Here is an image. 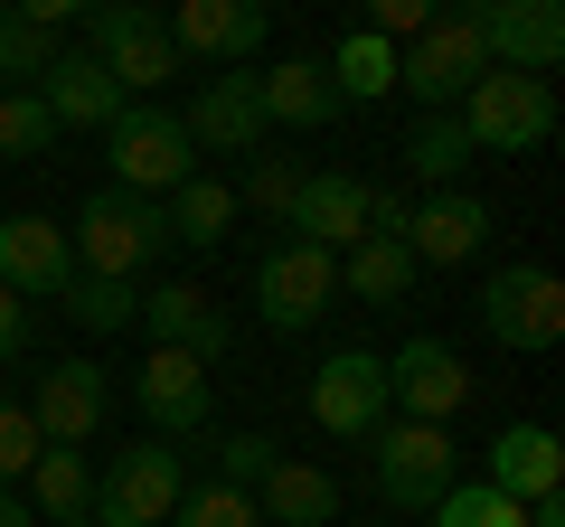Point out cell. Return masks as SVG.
Masks as SVG:
<instances>
[{
  "label": "cell",
  "mask_w": 565,
  "mask_h": 527,
  "mask_svg": "<svg viewBox=\"0 0 565 527\" xmlns=\"http://www.w3.org/2000/svg\"><path fill=\"white\" fill-rule=\"evenodd\" d=\"M66 245H76V273H95V283H141V273L161 264V245H170L161 198L95 189V198L76 207V226H66Z\"/></svg>",
  "instance_id": "1"
},
{
  "label": "cell",
  "mask_w": 565,
  "mask_h": 527,
  "mask_svg": "<svg viewBox=\"0 0 565 527\" xmlns=\"http://www.w3.org/2000/svg\"><path fill=\"white\" fill-rule=\"evenodd\" d=\"M452 114H462L471 161H481V151H537L546 132H556V76H509V66H490Z\"/></svg>",
  "instance_id": "2"
},
{
  "label": "cell",
  "mask_w": 565,
  "mask_h": 527,
  "mask_svg": "<svg viewBox=\"0 0 565 527\" xmlns=\"http://www.w3.org/2000/svg\"><path fill=\"white\" fill-rule=\"evenodd\" d=\"M180 490H189L180 443H132V452H114V462L95 471V508H85V527H170Z\"/></svg>",
  "instance_id": "3"
},
{
  "label": "cell",
  "mask_w": 565,
  "mask_h": 527,
  "mask_svg": "<svg viewBox=\"0 0 565 527\" xmlns=\"http://www.w3.org/2000/svg\"><path fill=\"white\" fill-rule=\"evenodd\" d=\"M104 161H114V189H132V198H170L180 180H199V151H189L180 114H161V104H122L104 132Z\"/></svg>",
  "instance_id": "4"
},
{
  "label": "cell",
  "mask_w": 565,
  "mask_h": 527,
  "mask_svg": "<svg viewBox=\"0 0 565 527\" xmlns=\"http://www.w3.org/2000/svg\"><path fill=\"white\" fill-rule=\"evenodd\" d=\"M76 20H85V57H95L104 76L122 85V95H151V85H170V76L189 66L151 10H122V0H104V10H76Z\"/></svg>",
  "instance_id": "5"
},
{
  "label": "cell",
  "mask_w": 565,
  "mask_h": 527,
  "mask_svg": "<svg viewBox=\"0 0 565 527\" xmlns=\"http://www.w3.org/2000/svg\"><path fill=\"white\" fill-rule=\"evenodd\" d=\"M481 330H490L500 348H519V358H527V348H556V340H565V283L546 273V264L509 255L500 273L481 283Z\"/></svg>",
  "instance_id": "6"
},
{
  "label": "cell",
  "mask_w": 565,
  "mask_h": 527,
  "mask_svg": "<svg viewBox=\"0 0 565 527\" xmlns=\"http://www.w3.org/2000/svg\"><path fill=\"white\" fill-rule=\"evenodd\" d=\"M330 302H340V255H321V245L282 236L274 255L255 264V311H264V330H282V340H302Z\"/></svg>",
  "instance_id": "7"
},
{
  "label": "cell",
  "mask_w": 565,
  "mask_h": 527,
  "mask_svg": "<svg viewBox=\"0 0 565 527\" xmlns=\"http://www.w3.org/2000/svg\"><path fill=\"white\" fill-rule=\"evenodd\" d=\"M367 452H377V499L405 508V518H424L452 490V433L444 424H377Z\"/></svg>",
  "instance_id": "8"
},
{
  "label": "cell",
  "mask_w": 565,
  "mask_h": 527,
  "mask_svg": "<svg viewBox=\"0 0 565 527\" xmlns=\"http://www.w3.org/2000/svg\"><path fill=\"white\" fill-rule=\"evenodd\" d=\"M481 76H490V57H481V29H471L462 10H452V20H434V29L396 57V85L424 104V114H452Z\"/></svg>",
  "instance_id": "9"
},
{
  "label": "cell",
  "mask_w": 565,
  "mask_h": 527,
  "mask_svg": "<svg viewBox=\"0 0 565 527\" xmlns=\"http://www.w3.org/2000/svg\"><path fill=\"white\" fill-rule=\"evenodd\" d=\"M462 20L481 29L490 66H509V76H556V57H565V10L556 0H481Z\"/></svg>",
  "instance_id": "10"
},
{
  "label": "cell",
  "mask_w": 565,
  "mask_h": 527,
  "mask_svg": "<svg viewBox=\"0 0 565 527\" xmlns=\"http://www.w3.org/2000/svg\"><path fill=\"white\" fill-rule=\"evenodd\" d=\"M311 424H321L330 443H367V433L386 424V358H367V348H330L321 377H311Z\"/></svg>",
  "instance_id": "11"
},
{
  "label": "cell",
  "mask_w": 565,
  "mask_h": 527,
  "mask_svg": "<svg viewBox=\"0 0 565 527\" xmlns=\"http://www.w3.org/2000/svg\"><path fill=\"white\" fill-rule=\"evenodd\" d=\"M104 415H114V377H104L95 358H57L39 377V396H29V424H39V443H57V452L95 443Z\"/></svg>",
  "instance_id": "12"
},
{
  "label": "cell",
  "mask_w": 565,
  "mask_h": 527,
  "mask_svg": "<svg viewBox=\"0 0 565 527\" xmlns=\"http://www.w3.org/2000/svg\"><path fill=\"white\" fill-rule=\"evenodd\" d=\"M386 406H405V424H452L471 406V367L444 340H405L386 358Z\"/></svg>",
  "instance_id": "13"
},
{
  "label": "cell",
  "mask_w": 565,
  "mask_h": 527,
  "mask_svg": "<svg viewBox=\"0 0 565 527\" xmlns=\"http://www.w3.org/2000/svg\"><path fill=\"white\" fill-rule=\"evenodd\" d=\"M132 406L151 415V443H189V433H207V367L180 348H151L132 377Z\"/></svg>",
  "instance_id": "14"
},
{
  "label": "cell",
  "mask_w": 565,
  "mask_h": 527,
  "mask_svg": "<svg viewBox=\"0 0 565 527\" xmlns=\"http://www.w3.org/2000/svg\"><path fill=\"white\" fill-rule=\"evenodd\" d=\"M161 29H170L180 57H207V66H245L264 39H274V20H264L255 0H180Z\"/></svg>",
  "instance_id": "15"
},
{
  "label": "cell",
  "mask_w": 565,
  "mask_h": 527,
  "mask_svg": "<svg viewBox=\"0 0 565 527\" xmlns=\"http://www.w3.org/2000/svg\"><path fill=\"white\" fill-rule=\"evenodd\" d=\"M405 255H415V273L424 264H434V273H444V264H471L490 245V207L471 198V189H434V198H415V217H405Z\"/></svg>",
  "instance_id": "16"
},
{
  "label": "cell",
  "mask_w": 565,
  "mask_h": 527,
  "mask_svg": "<svg viewBox=\"0 0 565 527\" xmlns=\"http://www.w3.org/2000/svg\"><path fill=\"white\" fill-rule=\"evenodd\" d=\"M0 283L20 302H57L76 283V245L57 217H0Z\"/></svg>",
  "instance_id": "17"
},
{
  "label": "cell",
  "mask_w": 565,
  "mask_h": 527,
  "mask_svg": "<svg viewBox=\"0 0 565 527\" xmlns=\"http://www.w3.org/2000/svg\"><path fill=\"white\" fill-rule=\"evenodd\" d=\"M29 95L47 104V114H57V132H114V114L132 95H122L114 76H104L95 57H85V47H57V66H47L39 85H29Z\"/></svg>",
  "instance_id": "18"
},
{
  "label": "cell",
  "mask_w": 565,
  "mask_h": 527,
  "mask_svg": "<svg viewBox=\"0 0 565 527\" xmlns=\"http://www.w3.org/2000/svg\"><path fill=\"white\" fill-rule=\"evenodd\" d=\"M141 321H151V348H180V358H199V367H217L226 358V311L207 302L199 283H151L141 292Z\"/></svg>",
  "instance_id": "19"
},
{
  "label": "cell",
  "mask_w": 565,
  "mask_h": 527,
  "mask_svg": "<svg viewBox=\"0 0 565 527\" xmlns=\"http://www.w3.org/2000/svg\"><path fill=\"white\" fill-rule=\"evenodd\" d=\"M282 226H292L302 245H321V255H349V245L367 236V180L359 170H311Z\"/></svg>",
  "instance_id": "20"
},
{
  "label": "cell",
  "mask_w": 565,
  "mask_h": 527,
  "mask_svg": "<svg viewBox=\"0 0 565 527\" xmlns=\"http://www.w3.org/2000/svg\"><path fill=\"white\" fill-rule=\"evenodd\" d=\"M180 132H189V151H245V161H255V151H264L255 76H207V85H199V104L180 114Z\"/></svg>",
  "instance_id": "21"
},
{
  "label": "cell",
  "mask_w": 565,
  "mask_h": 527,
  "mask_svg": "<svg viewBox=\"0 0 565 527\" xmlns=\"http://www.w3.org/2000/svg\"><path fill=\"white\" fill-rule=\"evenodd\" d=\"M500 499H519V508H537V499H556L565 490V452H556V433L546 424H500L490 433V471H481Z\"/></svg>",
  "instance_id": "22"
},
{
  "label": "cell",
  "mask_w": 565,
  "mask_h": 527,
  "mask_svg": "<svg viewBox=\"0 0 565 527\" xmlns=\"http://www.w3.org/2000/svg\"><path fill=\"white\" fill-rule=\"evenodd\" d=\"M255 104H264V132H321V122H340V95H330V76L311 57H282L255 76Z\"/></svg>",
  "instance_id": "23"
},
{
  "label": "cell",
  "mask_w": 565,
  "mask_h": 527,
  "mask_svg": "<svg viewBox=\"0 0 565 527\" xmlns=\"http://www.w3.org/2000/svg\"><path fill=\"white\" fill-rule=\"evenodd\" d=\"M255 518L264 527H330L340 518V481L321 462H274L255 481Z\"/></svg>",
  "instance_id": "24"
},
{
  "label": "cell",
  "mask_w": 565,
  "mask_h": 527,
  "mask_svg": "<svg viewBox=\"0 0 565 527\" xmlns=\"http://www.w3.org/2000/svg\"><path fill=\"white\" fill-rule=\"evenodd\" d=\"M29 508H39V518H57V527H85V508H95V462L47 443L39 462H29Z\"/></svg>",
  "instance_id": "25"
},
{
  "label": "cell",
  "mask_w": 565,
  "mask_h": 527,
  "mask_svg": "<svg viewBox=\"0 0 565 527\" xmlns=\"http://www.w3.org/2000/svg\"><path fill=\"white\" fill-rule=\"evenodd\" d=\"M340 292L349 302H405V292H415V255H405L396 236H359L340 255Z\"/></svg>",
  "instance_id": "26"
},
{
  "label": "cell",
  "mask_w": 565,
  "mask_h": 527,
  "mask_svg": "<svg viewBox=\"0 0 565 527\" xmlns=\"http://www.w3.org/2000/svg\"><path fill=\"white\" fill-rule=\"evenodd\" d=\"M321 76H330V95H340V104H377V95H396V47H386L377 29H349V39L330 47Z\"/></svg>",
  "instance_id": "27"
},
{
  "label": "cell",
  "mask_w": 565,
  "mask_h": 527,
  "mask_svg": "<svg viewBox=\"0 0 565 527\" xmlns=\"http://www.w3.org/2000/svg\"><path fill=\"white\" fill-rule=\"evenodd\" d=\"M161 226H170V245H226V226H236V189H226V180H180L161 198Z\"/></svg>",
  "instance_id": "28"
},
{
  "label": "cell",
  "mask_w": 565,
  "mask_h": 527,
  "mask_svg": "<svg viewBox=\"0 0 565 527\" xmlns=\"http://www.w3.org/2000/svg\"><path fill=\"white\" fill-rule=\"evenodd\" d=\"M405 170H415L424 189H452L471 170V142H462V114H424L415 132H405Z\"/></svg>",
  "instance_id": "29"
},
{
  "label": "cell",
  "mask_w": 565,
  "mask_h": 527,
  "mask_svg": "<svg viewBox=\"0 0 565 527\" xmlns=\"http://www.w3.org/2000/svg\"><path fill=\"white\" fill-rule=\"evenodd\" d=\"M47 66H57V29L29 20L20 0H10V10H0V76H10V95H29Z\"/></svg>",
  "instance_id": "30"
},
{
  "label": "cell",
  "mask_w": 565,
  "mask_h": 527,
  "mask_svg": "<svg viewBox=\"0 0 565 527\" xmlns=\"http://www.w3.org/2000/svg\"><path fill=\"white\" fill-rule=\"evenodd\" d=\"M424 518H434V527H527V508H519V499H500L490 481H452L444 499L424 508Z\"/></svg>",
  "instance_id": "31"
},
{
  "label": "cell",
  "mask_w": 565,
  "mask_h": 527,
  "mask_svg": "<svg viewBox=\"0 0 565 527\" xmlns=\"http://www.w3.org/2000/svg\"><path fill=\"white\" fill-rule=\"evenodd\" d=\"M57 311H66L76 330H122L141 302H132V283H95V273H76V283L57 292Z\"/></svg>",
  "instance_id": "32"
},
{
  "label": "cell",
  "mask_w": 565,
  "mask_h": 527,
  "mask_svg": "<svg viewBox=\"0 0 565 527\" xmlns=\"http://www.w3.org/2000/svg\"><path fill=\"white\" fill-rule=\"evenodd\" d=\"M170 527H264V518H255V499H245V490H226V481H189L180 508H170Z\"/></svg>",
  "instance_id": "33"
},
{
  "label": "cell",
  "mask_w": 565,
  "mask_h": 527,
  "mask_svg": "<svg viewBox=\"0 0 565 527\" xmlns=\"http://www.w3.org/2000/svg\"><path fill=\"white\" fill-rule=\"evenodd\" d=\"M0 151H10V161H39V151H57V114H47L39 95H0Z\"/></svg>",
  "instance_id": "34"
},
{
  "label": "cell",
  "mask_w": 565,
  "mask_h": 527,
  "mask_svg": "<svg viewBox=\"0 0 565 527\" xmlns=\"http://www.w3.org/2000/svg\"><path fill=\"white\" fill-rule=\"evenodd\" d=\"M302 180H311V170H292V161H274V151H255V161H245V189H236V198H245V207H264V217H292Z\"/></svg>",
  "instance_id": "35"
},
{
  "label": "cell",
  "mask_w": 565,
  "mask_h": 527,
  "mask_svg": "<svg viewBox=\"0 0 565 527\" xmlns=\"http://www.w3.org/2000/svg\"><path fill=\"white\" fill-rule=\"evenodd\" d=\"M274 462H282V452L264 443V433H226V443H217V481H226V490H245V499H255V481H264Z\"/></svg>",
  "instance_id": "36"
},
{
  "label": "cell",
  "mask_w": 565,
  "mask_h": 527,
  "mask_svg": "<svg viewBox=\"0 0 565 527\" xmlns=\"http://www.w3.org/2000/svg\"><path fill=\"white\" fill-rule=\"evenodd\" d=\"M39 424H29V406H10V396H0V490L10 481H29V462H39Z\"/></svg>",
  "instance_id": "37"
},
{
  "label": "cell",
  "mask_w": 565,
  "mask_h": 527,
  "mask_svg": "<svg viewBox=\"0 0 565 527\" xmlns=\"http://www.w3.org/2000/svg\"><path fill=\"white\" fill-rule=\"evenodd\" d=\"M367 29L396 47V39H424V29H434V10H424V0H377V20H367Z\"/></svg>",
  "instance_id": "38"
},
{
  "label": "cell",
  "mask_w": 565,
  "mask_h": 527,
  "mask_svg": "<svg viewBox=\"0 0 565 527\" xmlns=\"http://www.w3.org/2000/svg\"><path fill=\"white\" fill-rule=\"evenodd\" d=\"M20 358H29V302L0 283V367H20Z\"/></svg>",
  "instance_id": "39"
},
{
  "label": "cell",
  "mask_w": 565,
  "mask_h": 527,
  "mask_svg": "<svg viewBox=\"0 0 565 527\" xmlns=\"http://www.w3.org/2000/svg\"><path fill=\"white\" fill-rule=\"evenodd\" d=\"M0 527H39V508H29L20 490H0Z\"/></svg>",
  "instance_id": "40"
},
{
  "label": "cell",
  "mask_w": 565,
  "mask_h": 527,
  "mask_svg": "<svg viewBox=\"0 0 565 527\" xmlns=\"http://www.w3.org/2000/svg\"><path fill=\"white\" fill-rule=\"evenodd\" d=\"M527 527H565V499H537V508H527Z\"/></svg>",
  "instance_id": "41"
}]
</instances>
